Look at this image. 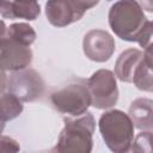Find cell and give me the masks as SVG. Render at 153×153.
I'll use <instances>...</instances> for the list:
<instances>
[{
	"mask_svg": "<svg viewBox=\"0 0 153 153\" xmlns=\"http://www.w3.org/2000/svg\"><path fill=\"white\" fill-rule=\"evenodd\" d=\"M65 128L61 130L55 151L60 153H90L93 146L96 122L88 111L76 118H65Z\"/></svg>",
	"mask_w": 153,
	"mask_h": 153,
	"instance_id": "cell-1",
	"label": "cell"
},
{
	"mask_svg": "<svg viewBox=\"0 0 153 153\" xmlns=\"http://www.w3.org/2000/svg\"><path fill=\"white\" fill-rule=\"evenodd\" d=\"M109 25L123 41L136 42L140 31L147 23L141 5L136 0H118L109 11Z\"/></svg>",
	"mask_w": 153,
	"mask_h": 153,
	"instance_id": "cell-2",
	"label": "cell"
},
{
	"mask_svg": "<svg viewBox=\"0 0 153 153\" xmlns=\"http://www.w3.org/2000/svg\"><path fill=\"white\" fill-rule=\"evenodd\" d=\"M99 131L108 148L115 153H126L134 140V123L121 110H110L99 117Z\"/></svg>",
	"mask_w": 153,
	"mask_h": 153,
	"instance_id": "cell-3",
	"label": "cell"
},
{
	"mask_svg": "<svg viewBox=\"0 0 153 153\" xmlns=\"http://www.w3.org/2000/svg\"><path fill=\"white\" fill-rule=\"evenodd\" d=\"M50 99L51 104L59 112L73 117L85 114L91 105V94L87 82L85 85L84 81L73 82L55 91Z\"/></svg>",
	"mask_w": 153,
	"mask_h": 153,
	"instance_id": "cell-4",
	"label": "cell"
},
{
	"mask_svg": "<svg viewBox=\"0 0 153 153\" xmlns=\"http://www.w3.org/2000/svg\"><path fill=\"white\" fill-rule=\"evenodd\" d=\"M91 105L97 109H110L118 100V88L115 74L109 69L94 72L87 80Z\"/></svg>",
	"mask_w": 153,
	"mask_h": 153,
	"instance_id": "cell-5",
	"label": "cell"
},
{
	"mask_svg": "<svg viewBox=\"0 0 153 153\" xmlns=\"http://www.w3.org/2000/svg\"><path fill=\"white\" fill-rule=\"evenodd\" d=\"M8 92L22 102H35L44 92V81L38 72L32 68L14 71L7 81Z\"/></svg>",
	"mask_w": 153,
	"mask_h": 153,
	"instance_id": "cell-6",
	"label": "cell"
},
{
	"mask_svg": "<svg viewBox=\"0 0 153 153\" xmlns=\"http://www.w3.org/2000/svg\"><path fill=\"white\" fill-rule=\"evenodd\" d=\"M115 45L112 36L108 31L99 29L88 31L82 41L84 54L94 62L108 61L115 51Z\"/></svg>",
	"mask_w": 153,
	"mask_h": 153,
	"instance_id": "cell-7",
	"label": "cell"
},
{
	"mask_svg": "<svg viewBox=\"0 0 153 153\" xmlns=\"http://www.w3.org/2000/svg\"><path fill=\"white\" fill-rule=\"evenodd\" d=\"M0 59L2 71H19L27 68L32 61L30 45H24L17 41L1 37Z\"/></svg>",
	"mask_w": 153,
	"mask_h": 153,
	"instance_id": "cell-8",
	"label": "cell"
},
{
	"mask_svg": "<svg viewBox=\"0 0 153 153\" xmlns=\"http://www.w3.org/2000/svg\"><path fill=\"white\" fill-rule=\"evenodd\" d=\"M84 13L72 0H48L45 4L47 19L56 27H65L78 22Z\"/></svg>",
	"mask_w": 153,
	"mask_h": 153,
	"instance_id": "cell-9",
	"label": "cell"
},
{
	"mask_svg": "<svg viewBox=\"0 0 153 153\" xmlns=\"http://www.w3.org/2000/svg\"><path fill=\"white\" fill-rule=\"evenodd\" d=\"M0 13L5 19L35 20L41 7L37 0H0Z\"/></svg>",
	"mask_w": 153,
	"mask_h": 153,
	"instance_id": "cell-10",
	"label": "cell"
},
{
	"mask_svg": "<svg viewBox=\"0 0 153 153\" xmlns=\"http://www.w3.org/2000/svg\"><path fill=\"white\" fill-rule=\"evenodd\" d=\"M143 60V53L139 49H127L117 59L114 74L123 82H133V78L140 62Z\"/></svg>",
	"mask_w": 153,
	"mask_h": 153,
	"instance_id": "cell-11",
	"label": "cell"
},
{
	"mask_svg": "<svg viewBox=\"0 0 153 153\" xmlns=\"http://www.w3.org/2000/svg\"><path fill=\"white\" fill-rule=\"evenodd\" d=\"M129 116L134 127L140 130L153 131V100L137 98L129 106Z\"/></svg>",
	"mask_w": 153,
	"mask_h": 153,
	"instance_id": "cell-12",
	"label": "cell"
},
{
	"mask_svg": "<svg viewBox=\"0 0 153 153\" xmlns=\"http://www.w3.org/2000/svg\"><path fill=\"white\" fill-rule=\"evenodd\" d=\"M2 27L1 37L17 41L24 45H31L36 39V32L33 27L26 23H14L11 24L7 29H5L2 23Z\"/></svg>",
	"mask_w": 153,
	"mask_h": 153,
	"instance_id": "cell-13",
	"label": "cell"
},
{
	"mask_svg": "<svg viewBox=\"0 0 153 153\" xmlns=\"http://www.w3.org/2000/svg\"><path fill=\"white\" fill-rule=\"evenodd\" d=\"M23 102L12 93L1 94V123L5 124L7 121H11L19 116L23 111Z\"/></svg>",
	"mask_w": 153,
	"mask_h": 153,
	"instance_id": "cell-14",
	"label": "cell"
},
{
	"mask_svg": "<svg viewBox=\"0 0 153 153\" xmlns=\"http://www.w3.org/2000/svg\"><path fill=\"white\" fill-rule=\"evenodd\" d=\"M133 84L140 91L153 92V69L142 60L135 71Z\"/></svg>",
	"mask_w": 153,
	"mask_h": 153,
	"instance_id": "cell-15",
	"label": "cell"
},
{
	"mask_svg": "<svg viewBox=\"0 0 153 153\" xmlns=\"http://www.w3.org/2000/svg\"><path fill=\"white\" fill-rule=\"evenodd\" d=\"M130 149L136 153H153V133L148 130L139 133Z\"/></svg>",
	"mask_w": 153,
	"mask_h": 153,
	"instance_id": "cell-16",
	"label": "cell"
},
{
	"mask_svg": "<svg viewBox=\"0 0 153 153\" xmlns=\"http://www.w3.org/2000/svg\"><path fill=\"white\" fill-rule=\"evenodd\" d=\"M136 42L143 50L151 45H153V22H148L143 25L142 30L140 31Z\"/></svg>",
	"mask_w": 153,
	"mask_h": 153,
	"instance_id": "cell-17",
	"label": "cell"
},
{
	"mask_svg": "<svg viewBox=\"0 0 153 153\" xmlns=\"http://www.w3.org/2000/svg\"><path fill=\"white\" fill-rule=\"evenodd\" d=\"M80 10H82L84 12H86L88 8H92V7H94L98 2H99V0H72Z\"/></svg>",
	"mask_w": 153,
	"mask_h": 153,
	"instance_id": "cell-18",
	"label": "cell"
},
{
	"mask_svg": "<svg viewBox=\"0 0 153 153\" xmlns=\"http://www.w3.org/2000/svg\"><path fill=\"white\" fill-rule=\"evenodd\" d=\"M143 60H145V62L153 69V45H151V47H148V48L145 49Z\"/></svg>",
	"mask_w": 153,
	"mask_h": 153,
	"instance_id": "cell-19",
	"label": "cell"
},
{
	"mask_svg": "<svg viewBox=\"0 0 153 153\" xmlns=\"http://www.w3.org/2000/svg\"><path fill=\"white\" fill-rule=\"evenodd\" d=\"M141 7L148 12H153V0H139Z\"/></svg>",
	"mask_w": 153,
	"mask_h": 153,
	"instance_id": "cell-20",
	"label": "cell"
}]
</instances>
